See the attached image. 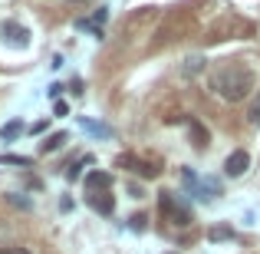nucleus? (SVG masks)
Listing matches in <instances>:
<instances>
[{"mask_svg": "<svg viewBox=\"0 0 260 254\" xmlns=\"http://www.w3.org/2000/svg\"><path fill=\"white\" fill-rule=\"evenodd\" d=\"M214 89L224 96V99H244V96L254 89V73L247 70V66H224V70L214 73Z\"/></svg>", "mask_w": 260, "mask_h": 254, "instance_id": "obj_1", "label": "nucleus"}, {"mask_svg": "<svg viewBox=\"0 0 260 254\" xmlns=\"http://www.w3.org/2000/svg\"><path fill=\"white\" fill-rule=\"evenodd\" d=\"M17 132H20V122H7V126H4V132H0V135H4V139H13Z\"/></svg>", "mask_w": 260, "mask_h": 254, "instance_id": "obj_6", "label": "nucleus"}, {"mask_svg": "<svg viewBox=\"0 0 260 254\" xmlns=\"http://www.w3.org/2000/svg\"><path fill=\"white\" fill-rule=\"evenodd\" d=\"M0 37H4L10 46H30V30L20 26V23H13V20L0 23Z\"/></svg>", "mask_w": 260, "mask_h": 254, "instance_id": "obj_2", "label": "nucleus"}, {"mask_svg": "<svg viewBox=\"0 0 260 254\" xmlns=\"http://www.w3.org/2000/svg\"><path fill=\"white\" fill-rule=\"evenodd\" d=\"M63 142H66V135H63V132H56V135H50V139H46V142H43V152H53V149H59V146H63Z\"/></svg>", "mask_w": 260, "mask_h": 254, "instance_id": "obj_5", "label": "nucleus"}, {"mask_svg": "<svg viewBox=\"0 0 260 254\" xmlns=\"http://www.w3.org/2000/svg\"><path fill=\"white\" fill-rule=\"evenodd\" d=\"M0 254H30L26 248H0Z\"/></svg>", "mask_w": 260, "mask_h": 254, "instance_id": "obj_7", "label": "nucleus"}, {"mask_svg": "<svg viewBox=\"0 0 260 254\" xmlns=\"http://www.w3.org/2000/svg\"><path fill=\"white\" fill-rule=\"evenodd\" d=\"M70 4H79V0H70Z\"/></svg>", "mask_w": 260, "mask_h": 254, "instance_id": "obj_8", "label": "nucleus"}, {"mask_svg": "<svg viewBox=\"0 0 260 254\" xmlns=\"http://www.w3.org/2000/svg\"><path fill=\"white\" fill-rule=\"evenodd\" d=\"M247 165H250V155L244 152V149H237V152L228 155V162H224V172H228L231 178H241L244 172H247Z\"/></svg>", "mask_w": 260, "mask_h": 254, "instance_id": "obj_3", "label": "nucleus"}, {"mask_svg": "<svg viewBox=\"0 0 260 254\" xmlns=\"http://www.w3.org/2000/svg\"><path fill=\"white\" fill-rule=\"evenodd\" d=\"M247 122H250V126H260V89H257V99L250 102V112H247Z\"/></svg>", "mask_w": 260, "mask_h": 254, "instance_id": "obj_4", "label": "nucleus"}]
</instances>
